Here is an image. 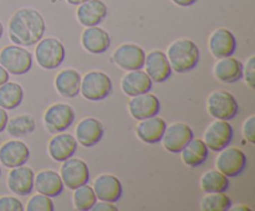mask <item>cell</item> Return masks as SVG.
Here are the masks:
<instances>
[{"instance_id":"6da1fadb","label":"cell","mask_w":255,"mask_h":211,"mask_svg":"<svg viewBox=\"0 0 255 211\" xmlns=\"http://www.w3.org/2000/svg\"><path fill=\"white\" fill-rule=\"evenodd\" d=\"M46 24L37 10L19 9L12 14L9 21V36L15 45L34 46L44 37Z\"/></svg>"},{"instance_id":"7a4b0ae2","label":"cell","mask_w":255,"mask_h":211,"mask_svg":"<svg viewBox=\"0 0 255 211\" xmlns=\"http://www.w3.org/2000/svg\"><path fill=\"white\" fill-rule=\"evenodd\" d=\"M166 55L172 70L178 73H186L194 70L201 59L198 46L189 39H178L172 42Z\"/></svg>"},{"instance_id":"3957f363","label":"cell","mask_w":255,"mask_h":211,"mask_svg":"<svg viewBox=\"0 0 255 211\" xmlns=\"http://www.w3.org/2000/svg\"><path fill=\"white\" fill-rule=\"evenodd\" d=\"M36 62L41 69L54 70L64 62L66 51L60 40L55 37H42L35 49Z\"/></svg>"},{"instance_id":"277c9868","label":"cell","mask_w":255,"mask_h":211,"mask_svg":"<svg viewBox=\"0 0 255 211\" xmlns=\"http://www.w3.org/2000/svg\"><path fill=\"white\" fill-rule=\"evenodd\" d=\"M0 65L9 72V74L21 76L31 69L32 56L22 46L10 45L0 51Z\"/></svg>"},{"instance_id":"5b68a950","label":"cell","mask_w":255,"mask_h":211,"mask_svg":"<svg viewBox=\"0 0 255 211\" xmlns=\"http://www.w3.org/2000/svg\"><path fill=\"white\" fill-rule=\"evenodd\" d=\"M80 92L89 101H102L112 92L110 76L101 71H90L81 78Z\"/></svg>"},{"instance_id":"8992f818","label":"cell","mask_w":255,"mask_h":211,"mask_svg":"<svg viewBox=\"0 0 255 211\" xmlns=\"http://www.w3.org/2000/svg\"><path fill=\"white\" fill-rule=\"evenodd\" d=\"M207 111L213 118L231 121L238 114V101L231 92L214 91L207 99Z\"/></svg>"},{"instance_id":"52a82bcc","label":"cell","mask_w":255,"mask_h":211,"mask_svg":"<svg viewBox=\"0 0 255 211\" xmlns=\"http://www.w3.org/2000/svg\"><path fill=\"white\" fill-rule=\"evenodd\" d=\"M74 108L67 103H55L46 109L44 114V124L52 134L61 133L72 126L75 121Z\"/></svg>"},{"instance_id":"ba28073f","label":"cell","mask_w":255,"mask_h":211,"mask_svg":"<svg viewBox=\"0 0 255 211\" xmlns=\"http://www.w3.org/2000/svg\"><path fill=\"white\" fill-rule=\"evenodd\" d=\"M247 155L242 149L234 146H227L222 149L217 156V170L223 173L228 178H236L241 175L247 168Z\"/></svg>"},{"instance_id":"9c48e42d","label":"cell","mask_w":255,"mask_h":211,"mask_svg":"<svg viewBox=\"0 0 255 211\" xmlns=\"http://www.w3.org/2000/svg\"><path fill=\"white\" fill-rule=\"evenodd\" d=\"M60 176H61L64 186H66L70 190H75L79 186L89 183V166L81 159L72 158L71 156V158L62 161L61 169H60Z\"/></svg>"},{"instance_id":"30bf717a","label":"cell","mask_w":255,"mask_h":211,"mask_svg":"<svg viewBox=\"0 0 255 211\" xmlns=\"http://www.w3.org/2000/svg\"><path fill=\"white\" fill-rule=\"evenodd\" d=\"M146 52L136 44L120 45L112 54V61L126 71L141 70L144 66Z\"/></svg>"},{"instance_id":"8fae6325","label":"cell","mask_w":255,"mask_h":211,"mask_svg":"<svg viewBox=\"0 0 255 211\" xmlns=\"http://www.w3.org/2000/svg\"><path fill=\"white\" fill-rule=\"evenodd\" d=\"M193 138V131L191 127L183 122H177L166 127L162 143L166 150L169 153H181L182 149L188 144V141Z\"/></svg>"},{"instance_id":"7c38bea8","label":"cell","mask_w":255,"mask_h":211,"mask_svg":"<svg viewBox=\"0 0 255 211\" xmlns=\"http://www.w3.org/2000/svg\"><path fill=\"white\" fill-rule=\"evenodd\" d=\"M233 139V127L228 121L217 119L209 124L204 133V143L208 149L213 151H221L227 148Z\"/></svg>"},{"instance_id":"4fadbf2b","label":"cell","mask_w":255,"mask_h":211,"mask_svg":"<svg viewBox=\"0 0 255 211\" xmlns=\"http://www.w3.org/2000/svg\"><path fill=\"white\" fill-rule=\"evenodd\" d=\"M143 67H146V73L148 74L152 82L156 83H163L172 74V67L167 59V55L161 50H153L146 55Z\"/></svg>"},{"instance_id":"5bb4252c","label":"cell","mask_w":255,"mask_h":211,"mask_svg":"<svg viewBox=\"0 0 255 211\" xmlns=\"http://www.w3.org/2000/svg\"><path fill=\"white\" fill-rule=\"evenodd\" d=\"M30 158V150L21 141H5L0 146V163L6 168H16L25 165Z\"/></svg>"},{"instance_id":"9a60e30c","label":"cell","mask_w":255,"mask_h":211,"mask_svg":"<svg viewBox=\"0 0 255 211\" xmlns=\"http://www.w3.org/2000/svg\"><path fill=\"white\" fill-rule=\"evenodd\" d=\"M159 109H161L159 99L148 92L131 97V101L128 102L129 114L138 121L157 116L159 113Z\"/></svg>"},{"instance_id":"2e32d148","label":"cell","mask_w":255,"mask_h":211,"mask_svg":"<svg viewBox=\"0 0 255 211\" xmlns=\"http://www.w3.org/2000/svg\"><path fill=\"white\" fill-rule=\"evenodd\" d=\"M208 46L216 59H224L233 56L237 50V39L231 30L217 29L209 36Z\"/></svg>"},{"instance_id":"e0dca14e","label":"cell","mask_w":255,"mask_h":211,"mask_svg":"<svg viewBox=\"0 0 255 211\" xmlns=\"http://www.w3.org/2000/svg\"><path fill=\"white\" fill-rule=\"evenodd\" d=\"M75 134H76V141L80 145L85 148H91L101 141L105 134V128L99 119L89 117L79 122L75 129Z\"/></svg>"},{"instance_id":"ac0fdd59","label":"cell","mask_w":255,"mask_h":211,"mask_svg":"<svg viewBox=\"0 0 255 211\" xmlns=\"http://www.w3.org/2000/svg\"><path fill=\"white\" fill-rule=\"evenodd\" d=\"M35 174L31 168L25 165L11 168L7 174V186L15 195L26 196L34 189Z\"/></svg>"},{"instance_id":"d6986e66","label":"cell","mask_w":255,"mask_h":211,"mask_svg":"<svg viewBox=\"0 0 255 211\" xmlns=\"http://www.w3.org/2000/svg\"><path fill=\"white\" fill-rule=\"evenodd\" d=\"M94 191L101 201L116 203L122 196V184L119 178L112 174H101L94 181Z\"/></svg>"},{"instance_id":"ffe728a7","label":"cell","mask_w":255,"mask_h":211,"mask_svg":"<svg viewBox=\"0 0 255 211\" xmlns=\"http://www.w3.org/2000/svg\"><path fill=\"white\" fill-rule=\"evenodd\" d=\"M107 16V6L102 0H87L79 5L76 17L82 26H97Z\"/></svg>"},{"instance_id":"44dd1931","label":"cell","mask_w":255,"mask_h":211,"mask_svg":"<svg viewBox=\"0 0 255 211\" xmlns=\"http://www.w3.org/2000/svg\"><path fill=\"white\" fill-rule=\"evenodd\" d=\"M82 47L94 55L104 54L111 46V37L106 30L99 26H90L81 35Z\"/></svg>"},{"instance_id":"7402d4cb","label":"cell","mask_w":255,"mask_h":211,"mask_svg":"<svg viewBox=\"0 0 255 211\" xmlns=\"http://www.w3.org/2000/svg\"><path fill=\"white\" fill-rule=\"evenodd\" d=\"M77 150V141L69 133H56L47 145V151L55 161H64L71 158Z\"/></svg>"},{"instance_id":"603a6c76","label":"cell","mask_w":255,"mask_h":211,"mask_svg":"<svg viewBox=\"0 0 255 211\" xmlns=\"http://www.w3.org/2000/svg\"><path fill=\"white\" fill-rule=\"evenodd\" d=\"M152 83L153 82L146 73V71L133 70V71H128L122 77L121 89L126 96L134 97L151 91Z\"/></svg>"},{"instance_id":"cb8c5ba5","label":"cell","mask_w":255,"mask_h":211,"mask_svg":"<svg viewBox=\"0 0 255 211\" xmlns=\"http://www.w3.org/2000/svg\"><path fill=\"white\" fill-rule=\"evenodd\" d=\"M166 121L161 117H151L142 119L136 127V134L143 143L156 144L162 141L164 131H166Z\"/></svg>"},{"instance_id":"d4e9b609","label":"cell","mask_w":255,"mask_h":211,"mask_svg":"<svg viewBox=\"0 0 255 211\" xmlns=\"http://www.w3.org/2000/svg\"><path fill=\"white\" fill-rule=\"evenodd\" d=\"M34 188L42 195L56 198L64 191L65 186L59 173L55 170H42L35 175Z\"/></svg>"},{"instance_id":"484cf974","label":"cell","mask_w":255,"mask_h":211,"mask_svg":"<svg viewBox=\"0 0 255 211\" xmlns=\"http://www.w3.org/2000/svg\"><path fill=\"white\" fill-rule=\"evenodd\" d=\"M81 78V74L76 70H62L55 77V88L61 97L75 98L80 93Z\"/></svg>"},{"instance_id":"4316f807","label":"cell","mask_w":255,"mask_h":211,"mask_svg":"<svg viewBox=\"0 0 255 211\" xmlns=\"http://www.w3.org/2000/svg\"><path fill=\"white\" fill-rule=\"evenodd\" d=\"M214 76L223 83H234L243 77V64L232 56L219 59L214 66Z\"/></svg>"},{"instance_id":"83f0119b","label":"cell","mask_w":255,"mask_h":211,"mask_svg":"<svg viewBox=\"0 0 255 211\" xmlns=\"http://www.w3.org/2000/svg\"><path fill=\"white\" fill-rule=\"evenodd\" d=\"M209 149L203 139L192 138L186 146L181 150V158L186 165L191 168L201 166L208 159Z\"/></svg>"},{"instance_id":"f1b7e54d","label":"cell","mask_w":255,"mask_h":211,"mask_svg":"<svg viewBox=\"0 0 255 211\" xmlns=\"http://www.w3.org/2000/svg\"><path fill=\"white\" fill-rule=\"evenodd\" d=\"M24 89L16 82H5L0 86V107L4 109H14L21 104Z\"/></svg>"},{"instance_id":"f546056e","label":"cell","mask_w":255,"mask_h":211,"mask_svg":"<svg viewBox=\"0 0 255 211\" xmlns=\"http://www.w3.org/2000/svg\"><path fill=\"white\" fill-rule=\"evenodd\" d=\"M5 129L10 137L17 139L34 133V131L36 129V122L29 114H20V116L7 121Z\"/></svg>"},{"instance_id":"4dcf8cb0","label":"cell","mask_w":255,"mask_h":211,"mask_svg":"<svg viewBox=\"0 0 255 211\" xmlns=\"http://www.w3.org/2000/svg\"><path fill=\"white\" fill-rule=\"evenodd\" d=\"M201 188L204 193H226L229 188L228 176L219 170H208L201 178Z\"/></svg>"},{"instance_id":"1f68e13d","label":"cell","mask_w":255,"mask_h":211,"mask_svg":"<svg viewBox=\"0 0 255 211\" xmlns=\"http://www.w3.org/2000/svg\"><path fill=\"white\" fill-rule=\"evenodd\" d=\"M72 200H74V206L76 210L89 211L96 204L97 198L94 191V188L87 185V184H84V185L75 189Z\"/></svg>"},{"instance_id":"d6a6232c","label":"cell","mask_w":255,"mask_h":211,"mask_svg":"<svg viewBox=\"0 0 255 211\" xmlns=\"http://www.w3.org/2000/svg\"><path fill=\"white\" fill-rule=\"evenodd\" d=\"M232 205V199L226 193H208L201 201L203 211H228Z\"/></svg>"},{"instance_id":"836d02e7","label":"cell","mask_w":255,"mask_h":211,"mask_svg":"<svg viewBox=\"0 0 255 211\" xmlns=\"http://www.w3.org/2000/svg\"><path fill=\"white\" fill-rule=\"evenodd\" d=\"M27 211H54L55 206L52 203L51 198L46 195H42V194H37L30 198V200L27 201L26 205Z\"/></svg>"},{"instance_id":"e575fe53","label":"cell","mask_w":255,"mask_h":211,"mask_svg":"<svg viewBox=\"0 0 255 211\" xmlns=\"http://www.w3.org/2000/svg\"><path fill=\"white\" fill-rule=\"evenodd\" d=\"M21 201L14 196H1L0 198V211H24Z\"/></svg>"},{"instance_id":"d590c367","label":"cell","mask_w":255,"mask_h":211,"mask_svg":"<svg viewBox=\"0 0 255 211\" xmlns=\"http://www.w3.org/2000/svg\"><path fill=\"white\" fill-rule=\"evenodd\" d=\"M255 56H251L247 61L246 67L243 66V76L246 77V82L249 88L254 89L255 87Z\"/></svg>"},{"instance_id":"8d00e7d4","label":"cell","mask_w":255,"mask_h":211,"mask_svg":"<svg viewBox=\"0 0 255 211\" xmlns=\"http://www.w3.org/2000/svg\"><path fill=\"white\" fill-rule=\"evenodd\" d=\"M243 136L251 144L255 143V116H251L243 123Z\"/></svg>"},{"instance_id":"74e56055","label":"cell","mask_w":255,"mask_h":211,"mask_svg":"<svg viewBox=\"0 0 255 211\" xmlns=\"http://www.w3.org/2000/svg\"><path fill=\"white\" fill-rule=\"evenodd\" d=\"M91 210L92 211H117L119 210V208L115 205V203H109V201L100 200V203H97L96 201V204L92 206Z\"/></svg>"},{"instance_id":"f35d334b","label":"cell","mask_w":255,"mask_h":211,"mask_svg":"<svg viewBox=\"0 0 255 211\" xmlns=\"http://www.w3.org/2000/svg\"><path fill=\"white\" fill-rule=\"evenodd\" d=\"M7 121H9V117H7L6 109H4L0 107V133H1V132H4L5 128H6Z\"/></svg>"},{"instance_id":"ab89813d","label":"cell","mask_w":255,"mask_h":211,"mask_svg":"<svg viewBox=\"0 0 255 211\" xmlns=\"http://www.w3.org/2000/svg\"><path fill=\"white\" fill-rule=\"evenodd\" d=\"M9 77H10L9 72H7L6 70H5L4 67L0 65V86H1V84H4L5 82L9 81Z\"/></svg>"},{"instance_id":"60d3db41","label":"cell","mask_w":255,"mask_h":211,"mask_svg":"<svg viewBox=\"0 0 255 211\" xmlns=\"http://www.w3.org/2000/svg\"><path fill=\"white\" fill-rule=\"evenodd\" d=\"M172 1L174 2L176 5H178V6H192L193 4H196L197 0H172Z\"/></svg>"},{"instance_id":"b9f144b4","label":"cell","mask_w":255,"mask_h":211,"mask_svg":"<svg viewBox=\"0 0 255 211\" xmlns=\"http://www.w3.org/2000/svg\"><path fill=\"white\" fill-rule=\"evenodd\" d=\"M229 210H233V211H252V209L247 205H238V206H232Z\"/></svg>"},{"instance_id":"7bdbcfd3","label":"cell","mask_w":255,"mask_h":211,"mask_svg":"<svg viewBox=\"0 0 255 211\" xmlns=\"http://www.w3.org/2000/svg\"><path fill=\"white\" fill-rule=\"evenodd\" d=\"M66 1L71 5H80L82 4V2L87 1V0H66Z\"/></svg>"},{"instance_id":"ee69618b","label":"cell","mask_w":255,"mask_h":211,"mask_svg":"<svg viewBox=\"0 0 255 211\" xmlns=\"http://www.w3.org/2000/svg\"><path fill=\"white\" fill-rule=\"evenodd\" d=\"M2 34H4V26H2L1 21H0V39H1Z\"/></svg>"},{"instance_id":"f6af8a7d","label":"cell","mask_w":255,"mask_h":211,"mask_svg":"<svg viewBox=\"0 0 255 211\" xmlns=\"http://www.w3.org/2000/svg\"><path fill=\"white\" fill-rule=\"evenodd\" d=\"M0 175H1V168H0Z\"/></svg>"}]
</instances>
